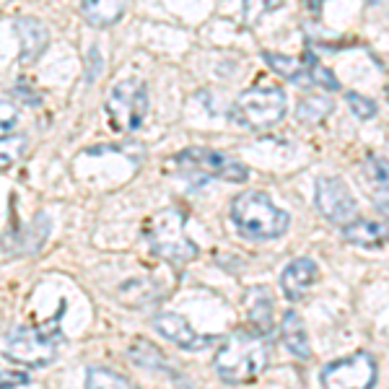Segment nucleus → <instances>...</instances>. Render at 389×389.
I'll return each instance as SVG.
<instances>
[{"instance_id":"19","label":"nucleus","mask_w":389,"mask_h":389,"mask_svg":"<svg viewBox=\"0 0 389 389\" xmlns=\"http://www.w3.org/2000/svg\"><path fill=\"white\" fill-rule=\"evenodd\" d=\"M86 389H135L125 377L109 368H88Z\"/></svg>"},{"instance_id":"16","label":"nucleus","mask_w":389,"mask_h":389,"mask_svg":"<svg viewBox=\"0 0 389 389\" xmlns=\"http://www.w3.org/2000/svg\"><path fill=\"white\" fill-rule=\"evenodd\" d=\"M265 57V63L270 65L272 70L283 76L286 81H301L303 73H306V68H303V60H296V57H288V54H281V52H262Z\"/></svg>"},{"instance_id":"22","label":"nucleus","mask_w":389,"mask_h":389,"mask_svg":"<svg viewBox=\"0 0 389 389\" xmlns=\"http://www.w3.org/2000/svg\"><path fill=\"white\" fill-rule=\"evenodd\" d=\"M346 101H348V107L353 109V114H356L358 119H371L374 114H377V104H374L371 99L356 94V91H348Z\"/></svg>"},{"instance_id":"3","label":"nucleus","mask_w":389,"mask_h":389,"mask_svg":"<svg viewBox=\"0 0 389 389\" xmlns=\"http://www.w3.org/2000/svg\"><path fill=\"white\" fill-rule=\"evenodd\" d=\"M184 223H187V218L177 208L159 210L146 223V239H148L151 249L161 259H169L174 265H184V262L197 257V244L184 237Z\"/></svg>"},{"instance_id":"2","label":"nucleus","mask_w":389,"mask_h":389,"mask_svg":"<svg viewBox=\"0 0 389 389\" xmlns=\"http://www.w3.org/2000/svg\"><path fill=\"white\" fill-rule=\"evenodd\" d=\"M231 221L239 234L257 241L278 239L291 223L288 213L272 203L265 192H244L231 203Z\"/></svg>"},{"instance_id":"12","label":"nucleus","mask_w":389,"mask_h":389,"mask_svg":"<svg viewBox=\"0 0 389 389\" xmlns=\"http://www.w3.org/2000/svg\"><path fill=\"white\" fill-rule=\"evenodd\" d=\"M16 34H19V42H21V63H34L39 54L47 50L50 44V32L39 19L34 16H23L16 21Z\"/></svg>"},{"instance_id":"6","label":"nucleus","mask_w":389,"mask_h":389,"mask_svg":"<svg viewBox=\"0 0 389 389\" xmlns=\"http://www.w3.org/2000/svg\"><path fill=\"white\" fill-rule=\"evenodd\" d=\"M107 122L114 132H130L143 122L148 112V88L138 78L119 81L117 86L109 91L107 104Z\"/></svg>"},{"instance_id":"23","label":"nucleus","mask_w":389,"mask_h":389,"mask_svg":"<svg viewBox=\"0 0 389 389\" xmlns=\"http://www.w3.org/2000/svg\"><path fill=\"white\" fill-rule=\"evenodd\" d=\"M16 119H19L16 107H13L8 99L0 97V135H8V130L16 125Z\"/></svg>"},{"instance_id":"21","label":"nucleus","mask_w":389,"mask_h":389,"mask_svg":"<svg viewBox=\"0 0 389 389\" xmlns=\"http://www.w3.org/2000/svg\"><path fill=\"white\" fill-rule=\"evenodd\" d=\"M303 68H306V76L312 78L317 86L327 88V91H340V81L332 76V70H327L319 60H314L312 52H306V57H303Z\"/></svg>"},{"instance_id":"25","label":"nucleus","mask_w":389,"mask_h":389,"mask_svg":"<svg viewBox=\"0 0 389 389\" xmlns=\"http://www.w3.org/2000/svg\"><path fill=\"white\" fill-rule=\"evenodd\" d=\"M322 3L324 0H303V8H306V11H312V13H319Z\"/></svg>"},{"instance_id":"24","label":"nucleus","mask_w":389,"mask_h":389,"mask_svg":"<svg viewBox=\"0 0 389 389\" xmlns=\"http://www.w3.org/2000/svg\"><path fill=\"white\" fill-rule=\"evenodd\" d=\"M23 384H29V377L23 371H0V389L23 387Z\"/></svg>"},{"instance_id":"10","label":"nucleus","mask_w":389,"mask_h":389,"mask_svg":"<svg viewBox=\"0 0 389 389\" xmlns=\"http://www.w3.org/2000/svg\"><path fill=\"white\" fill-rule=\"evenodd\" d=\"M153 327L166 340H172L177 348H182V350H206V348H210L218 340L213 335H200L197 330H192V324L187 322L182 314H174V312L156 314L153 317Z\"/></svg>"},{"instance_id":"5","label":"nucleus","mask_w":389,"mask_h":389,"mask_svg":"<svg viewBox=\"0 0 389 389\" xmlns=\"http://www.w3.org/2000/svg\"><path fill=\"white\" fill-rule=\"evenodd\" d=\"M288 99L286 91L278 86H257L247 88L234 104V119L239 125L252 130H268L275 128L286 117Z\"/></svg>"},{"instance_id":"15","label":"nucleus","mask_w":389,"mask_h":389,"mask_svg":"<svg viewBox=\"0 0 389 389\" xmlns=\"http://www.w3.org/2000/svg\"><path fill=\"white\" fill-rule=\"evenodd\" d=\"M343 237H346V241L358 244V247H377L384 241V226L366 221V218H353L350 223L343 226Z\"/></svg>"},{"instance_id":"11","label":"nucleus","mask_w":389,"mask_h":389,"mask_svg":"<svg viewBox=\"0 0 389 389\" xmlns=\"http://www.w3.org/2000/svg\"><path fill=\"white\" fill-rule=\"evenodd\" d=\"M317 278H319V268H317L314 259H309V257L293 259L281 275L283 296H286L288 301H303V299L309 296V291L314 288Z\"/></svg>"},{"instance_id":"13","label":"nucleus","mask_w":389,"mask_h":389,"mask_svg":"<svg viewBox=\"0 0 389 389\" xmlns=\"http://www.w3.org/2000/svg\"><path fill=\"white\" fill-rule=\"evenodd\" d=\"M128 3L130 0H83V3H81V16H83L91 26L104 29V26L117 23L119 19L125 16Z\"/></svg>"},{"instance_id":"17","label":"nucleus","mask_w":389,"mask_h":389,"mask_svg":"<svg viewBox=\"0 0 389 389\" xmlns=\"http://www.w3.org/2000/svg\"><path fill=\"white\" fill-rule=\"evenodd\" d=\"M26 135H19V132H8V135H0V169H8L13 163L21 159L26 153Z\"/></svg>"},{"instance_id":"7","label":"nucleus","mask_w":389,"mask_h":389,"mask_svg":"<svg viewBox=\"0 0 389 389\" xmlns=\"http://www.w3.org/2000/svg\"><path fill=\"white\" fill-rule=\"evenodd\" d=\"M374 384H377V361L363 350L332 361L322 368L324 389H374Z\"/></svg>"},{"instance_id":"18","label":"nucleus","mask_w":389,"mask_h":389,"mask_svg":"<svg viewBox=\"0 0 389 389\" xmlns=\"http://www.w3.org/2000/svg\"><path fill=\"white\" fill-rule=\"evenodd\" d=\"M330 112H332V101L324 97H306L303 101H299V107H296L299 119H301V122H309V125L322 122Z\"/></svg>"},{"instance_id":"4","label":"nucleus","mask_w":389,"mask_h":389,"mask_svg":"<svg viewBox=\"0 0 389 389\" xmlns=\"http://www.w3.org/2000/svg\"><path fill=\"white\" fill-rule=\"evenodd\" d=\"M57 343H60V330H57V317L47 327H16L3 340V353L23 366H47L57 356Z\"/></svg>"},{"instance_id":"8","label":"nucleus","mask_w":389,"mask_h":389,"mask_svg":"<svg viewBox=\"0 0 389 389\" xmlns=\"http://www.w3.org/2000/svg\"><path fill=\"white\" fill-rule=\"evenodd\" d=\"M314 203L330 223L346 226L353 218H358V203L348 184L340 177H319L314 187Z\"/></svg>"},{"instance_id":"9","label":"nucleus","mask_w":389,"mask_h":389,"mask_svg":"<svg viewBox=\"0 0 389 389\" xmlns=\"http://www.w3.org/2000/svg\"><path fill=\"white\" fill-rule=\"evenodd\" d=\"M177 166H190V169H200L208 172L210 177L218 179H226V182H247V166L241 161H237L234 156L221 151H206V148H192V151H184L177 156Z\"/></svg>"},{"instance_id":"14","label":"nucleus","mask_w":389,"mask_h":389,"mask_svg":"<svg viewBox=\"0 0 389 389\" xmlns=\"http://www.w3.org/2000/svg\"><path fill=\"white\" fill-rule=\"evenodd\" d=\"M281 335L286 348L291 350L293 356L299 358H312V346H309V337H306V327H303V319L299 312H288L283 314V322H281Z\"/></svg>"},{"instance_id":"1","label":"nucleus","mask_w":389,"mask_h":389,"mask_svg":"<svg viewBox=\"0 0 389 389\" xmlns=\"http://www.w3.org/2000/svg\"><path fill=\"white\" fill-rule=\"evenodd\" d=\"M213 366L226 384H249L268 368V346L255 332L239 330L218 348Z\"/></svg>"},{"instance_id":"20","label":"nucleus","mask_w":389,"mask_h":389,"mask_svg":"<svg viewBox=\"0 0 389 389\" xmlns=\"http://www.w3.org/2000/svg\"><path fill=\"white\" fill-rule=\"evenodd\" d=\"M259 299H255L252 309H249V317H252V324L257 327L259 332H268L272 327V301L268 299V288H255Z\"/></svg>"}]
</instances>
